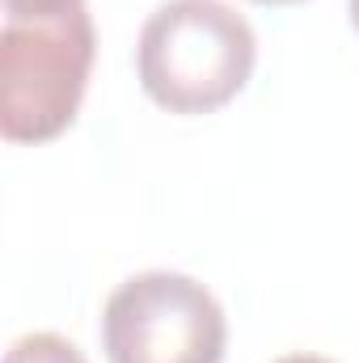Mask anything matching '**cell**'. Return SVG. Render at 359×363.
<instances>
[{
  "instance_id": "obj_6",
  "label": "cell",
  "mask_w": 359,
  "mask_h": 363,
  "mask_svg": "<svg viewBox=\"0 0 359 363\" xmlns=\"http://www.w3.org/2000/svg\"><path fill=\"white\" fill-rule=\"evenodd\" d=\"M275 363H334V359H326V355H283V359H275Z\"/></svg>"
},
{
  "instance_id": "obj_1",
  "label": "cell",
  "mask_w": 359,
  "mask_h": 363,
  "mask_svg": "<svg viewBox=\"0 0 359 363\" xmlns=\"http://www.w3.org/2000/svg\"><path fill=\"white\" fill-rule=\"evenodd\" d=\"M258 60L250 21L224 0H165L140 30L144 93L174 114H207L245 89Z\"/></svg>"
},
{
  "instance_id": "obj_5",
  "label": "cell",
  "mask_w": 359,
  "mask_h": 363,
  "mask_svg": "<svg viewBox=\"0 0 359 363\" xmlns=\"http://www.w3.org/2000/svg\"><path fill=\"white\" fill-rule=\"evenodd\" d=\"M85 0H4V21H38L81 9Z\"/></svg>"
},
{
  "instance_id": "obj_8",
  "label": "cell",
  "mask_w": 359,
  "mask_h": 363,
  "mask_svg": "<svg viewBox=\"0 0 359 363\" xmlns=\"http://www.w3.org/2000/svg\"><path fill=\"white\" fill-rule=\"evenodd\" d=\"M351 21H355V30H359V0H351Z\"/></svg>"
},
{
  "instance_id": "obj_4",
  "label": "cell",
  "mask_w": 359,
  "mask_h": 363,
  "mask_svg": "<svg viewBox=\"0 0 359 363\" xmlns=\"http://www.w3.org/2000/svg\"><path fill=\"white\" fill-rule=\"evenodd\" d=\"M4 363H85V355L68 338H60L51 330H38V334H21L9 347Z\"/></svg>"
},
{
  "instance_id": "obj_3",
  "label": "cell",
  "mask_w": 359,
  "mask_h": 363,
  "mask_svg": "<svg viewBox=\"0 0 359 363\" xmlns=\"http://www.w3.org/2000/svg\"><path fill=\"white\" fill-rule=\"evenodd\" d=\"M224 342V308L199 279L178 271L131 274L101 308L110 363H220Z\"/></svg>"
},
{
  "instance_id": "obj_7",
  "label": "cell",
  "mask_w": 359,
  "mask_h": 363,
  "mask_svg": "<svg viewBox=\"0 0 359 363\" xmlns=\"http://www.w3.org/2000/svg\"><path fill=\"white\" fill-rule=\"evenodd\" d=\"M254 4H300V0H254Z\"/></svg>"
},
{
  "instance_id": "obj_2",
  "label": "cell",
  "mask_w": 359,
  "mask_h": 363,
  "mask_svg": "<svg viewBox=\"0 0 359 363\" xmlns=\"http://www.w3.org/2000/svg\"><path fill=\"white\" fill-rule=\"evenodd\" d=\"M93 17L72 9L0 30V131L13 144H43L72 127L93 68Z\"/></svg>"
}]
</instances>
